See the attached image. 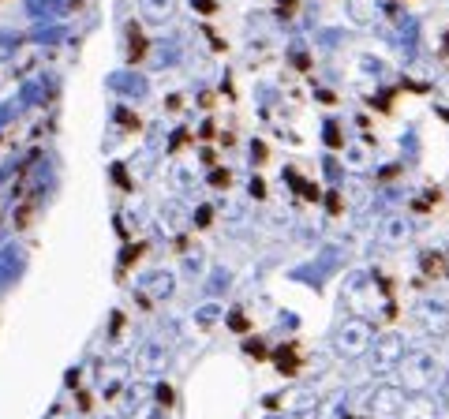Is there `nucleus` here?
Segmentation results:
<instances>
[{"instance_id": "obj_1", "label": "nucleus", "mask_w": 449, "mask_h": 419, "mask_svg": "<svg viewBox=\"0 0 449 419\" xmlns=\"http://www.w3.org/2000/svg\"><path fill=\"white\" fill-rule=\"evenodd\" d=\"M397 367H401V389H416V393H423L438 378V359L430 352H408Z\"/></svg>"}, {"instance_id": "obj_2", "label": "nucleus", "mask_w": 449, "mask_h": 419, "mask_svg": "<svg viewBox=\"0 0 449 419\" xmlns=\"http://www.w3.org/2000/svg\"><path fill=\"white\" fill-rule=\"evenodd\" d=\"M371 341H374V333H371V326L363 322V319H348L341 330H337V352L341 356H363V352L371 348Z\"/></svg>"}, {"instance_id": "obj_3", "label": "nucleus", "mask_w": 449, "mask_h": 419, "mask_svg": "<svg viewBox=\"0 0 449 419\" xmlns=\"http://www.w3.org/2000/svg\"><path fill=\"white\" fill-rule=\"evenodd\" d=\"M371 412L378 416V419H401V412H405V389H401V386H382V389H374Z\"/></svg>"}, {"instance_id": "obj_4", "label": "nucleus", "mask_w": 449, "mask_h": 419, "mask_svg": "<svg viewBox=\"0 0 449 419\" xmlns=\"http://www.w3.org/2000/svg\"><path fill=\"white\" fill-rule=\"evenodd\" d=\"M401 359H405V341H401L397 333H386V337L374 341V363H378L382 371L397 367Z\"/></svg>"}, {"instance_id": "obj_5", "label": "nucleus", "mask_w": 449, "mask_h": 419, "mask_svg": "<svg viewBox=\"0 0 449 419\" xmlns=\"http://www.w3.org/2000/svg\"><path fill=\"white\" fill-rule=\"evenodd\" d=\"M401 419H438V408H434V400L416 397V400H405V412H401Z\"/></svg>"}, {"instance_id": "obj_6", "label": "nucleus", "mask_w": 449, "mask_h": 419, "mask_svg": "<svg viewBox=\"0 0 449 419\" xmlns=\"http://www.w3.org/2000/svg\"><path fill=\"white\" fill-rule=\"evenodd\" d=\"M146 12H150L154 19H161V15L169 12V0H146Z\"/></svg>"}]
</instances>
